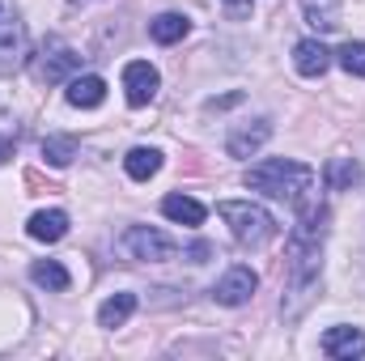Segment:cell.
Listing matches in <instances>:
<instances>
[{
  "label": "cell",
  "instance_id": "obj_1",
  "mask_svg": "<svg viewBox=\"0 0 365 361\" xmlns=\"http://www.w3.org/2000/svg\"><path fill=\"white\" fill-rule=\"evenodd\" d=\"M323 234H327V208L310 204L289 234V293L280 302L284 319H297L323 280Z\"/></svg>",
  "mask_w": 365,
  "mask_h": 361
},
{
  "label": "cell",
  "instance_id": "obj_2",
  "mask_svg": "<svg viewBox=\"0 0 365 361\" xmlns=\"http://www.w3.org/2000/svg\"><path fill=\"white\" fill-rule=\"evenodd\" d=\"M247 187H255V191H264L272 200L293 204L297 213H306L310 204H319V195H314V171L306 162H293V158H268V162L251 166L247 171Z\"/></svg>",
  "mask_w": 365,
  "mask_h": 361
},
{
  "label": "cell",
  "instance_id": "obj_3",
  "mask_svg": "<svg viewBox=\"0 0 365 361\" xmlns=\"http://www.w3.org/2000/svg\"><path fill=\"white\" fill-rule=\"evenodd\" d=\"M221 221L230 225V234L242 243V247H264L276 238V217L264 204H251V200H221L217 204Z\"/></svg>",
  "mask_w": 365,
  "mask_h": 361
},
{
  "label": "cell",
  "instance_id": "obj_4",
  "mask_svg": "<svg viewBox=\"0 0 365 361\" xmlns=\"http://www.w3.org/2000/svg\"><path fill=\"white\" fill-rule=\"evenodd\" d=\"M77 68H81V56L64 43V39H43L38 43V51L30 56V77L38 81V86H60V81H73L77 77Z\"/></svg>",
  "mask_w": 365,
  "mask_h": 361
},
{
  "label": "cell",
  "instance_id": "obj_5",
  "mask_svg": "<svg viewBox=\"0 0 365 361\" xmlns=\"http://www.w3.org/2000/svg\"><path fill=\"white\" fill-rule=\"evenodd\" d=\"M123 247L132 260H149V264H166L175 260V243L162 234V230H149V225H132L123 234Z\"/></svg>",
  "mask_w": 365,
  "mask_h": 361
},
{
  "label": "cell",
  "instance_id": "obj_6",
  "mask_svg": "<svg viewBox=\"0 0 365 361\" xmlns=\"http://www.w3.org/2000/svg\"><path fill=\"white\" fill-rule=\"evenodd\" d=\"M255 289H259V276L247 268V264H234V268L212 285V298H217L221 306H242V302L255 298Z\"/></svg>",
  "mask_w": 365,
  "mask_h": 361
},
{
  "label": "cell",
  "instance_id": "obj_7",
  "mask_svg": "<svg viewBox=\"0 0 365 361\" xmlns=\"http://www.w3.org/2000/svg\"><path fill=\"white\" fill-rule=\"evenodd\" d=\"M21 64H30V43H26V26L0 17V77L17 73Z\"/></svg>",
  "mask_w": 365,
  "mask_h": 361
},
{
  "label": "cell",
  "instance_id": "obj_8",
  "mask_svg": "<svg viewBox=\"0 0 365 361\" xmlns=\"http://www.w3.org/2000/svg\"><path fill=\"white\" fill-rule=\"evenodd\" d=\"M162 86V77H158V68L149 64V60H132L128 68H123V93H128V106H149L153 102V93Z\"/></svg>",
  "mask_w": 365,
  "mask_h": 361
},
{
  "label": "cell",
  "instance_id": "obj_9",
  "mask_svg": "<svg viewBox=\"0 0 365 361\" xmlns=\"http://www.w3.org/2000/svg\"><path fill=\"white\" fill-rule=\"evenodd\" d=\"M319 349L327 353V357H365V332L361 327H327L323 332V340H319Z\"/></svg>",
  "mask_w": 365,
  "mask_h": 361
},
{
  "label": "cell",
  "instance_id": "obj_10",
  "mask_svg": "<svg viewBox=\"0 0 365 361\" xmlns=\"http://www.w3.org/2000/svg\"><path fill=\"white\" fill-rule=\"evenodd\" d=\"M268 136H272V123H268V119H255V123L230 132L225 153H230V158H251V153H259V149L268 145Z\"/></svg>",
  "mask_w": 365,
  "mask_h": 361
},
{
  "label": "cell",
  "instance_id": "obj_11",
  "mask_svg": "<svg viewBox=\"0 0 365 361\" xmlns=\"http://www.w3.org/2000/svg\"><path fill=\"white\" fill-rule=\"evenodd\" d=\"M293 68H297L302 77H323V73L331 68V51H327L319 39H302V43L293 47Z\"/></svg>",
  "mask_w": 365,
  "mask_h": 361
},
{
  "label": "cell",
  "instance_id": "obj_12",
  "mask_svg": "<svg viewBox=\"0 0 365 361\" xmlns=\"http://www.w3.org/2000/svg\"><path fill=\"white\" fill-rule=\"evenodd\" d=\"M26 234L38 238V243H60L68 234V213L64 208H43V213H34L26 221Z\"/></svg>",
  "mask_w": 365,
  "mask_h": 361
},
{
  "label": "cell",
  "instance_id": "obj_13",
  "mask_svg": "<svg viewBox=\"0 0 365 361\" xmlns=\"http://www.w3.org/2000/svg\"><path fill=\"white\" fill-rule=\"evenodd\" d=\"M64 98H68V106H77V111H93V106H102V102H106V81H102V77H93V73L73 77V81H68V90H64Z\"/></svg>",
  "mask_w": 365,
  "mask_h": 361
},
{
  "label": "cell",
  "instance_id": "obj_14",
  "mask_svg": "<svg viewBox=\"0 0 365 361\" xmlns=\"http://www.w3.org/2000/svg\"><path fill=\"white\" fill-rule=\"evenodd\" d=\"M162 213H166L170 221H179V225H200V221L208 217V208H204L200 200H191V195H179V191H170V195L162 200Z\"/></svg>",
  "mask_w": 365,
  "mask_h": 361
},
{
  "label": "cell",
  "instance_id": "obj_15",
  "mask_svg": "<svg viewBox=\"0 0 365 361\" xmlns=\"http://www.w3.org/2000/svg\"><path fill=\"white\" fill-rule=\"evenodd\" d=\"M136 315V293H115L98 306V327H123Z\"/></svg>",
  "mask_w": 365,
  "mask_h": 361
},
{
  "label": "cell",
  "instance_id": "obj_16",
  "mask_svg": "<svg viewBox=\"0 0 365 361\" xmlns=\"http://www.w3.org/2000/svg\"><path fill=\"white\" fill-rule=\"evenodd\" d=\"M302 13H306V21L319 34H327V30L340 26V0H302Z\"/></svg>",
  "mask_w": 365,
  "mask_h": 361
},
{
  "label": "cell",
  "instance_id": "obj_17",
  "mask_svg": "<svg viewBox=\"0 0 365 361\" xmlns=\"http://www.w3.org/2000/svg\"><path fill=\"white\" fill-rule=\"evenodd\" d=\"M123 171H128L136 183L153 179V175L162 171V153H158V149H145V145H136V149L123 158Z\"/></svg>",
  "mask_w": 365,
  "mask_h": 361
},
{
  "label": "cell",
  "instance_id": "obj_18",
  "mask_svg": "<svg viewBox=\"0 0 365 361\" xmlns=\"http://www.w3.org/2000/svg\"><path fill=\"white\" fill-rule=\"evenodd\" d=\"M30 276H34V285L51 289V293H64V289L73 285V276H68V268H64L60 260H38V264H30Z\"/></svg>",
  "mask_w": 365,
  "mask_h": 361
},
{
  "label": "cell",
  "instance_id": "obj_19",
  "mask_svg": "<svg viewBox=\"0 0 365 361\" xmlns=\"http://www.w3.org/2000/svg\"><path fill=\"white\" fill-rule=\"evenodd\" d=\"M187 30H191V21H187L182 13H162V17H153V21H149V34H153L158 43H166V47H170V43H179Z\"/></svg>",
  "mask_w": 365,
  "mask_h": 361
},
{
  "label": "cell",
  "instance_id": "obj_20",
  "mask_svg": "<svg viewBox=\"0 0 365 361\" xmlns=\"http://www.w3.org/2000/svg\"><path fill=\"white\" fill-rule=\"evenodd\" d=\"M323 175H327V187H331V191H353V183L361 179V171H357L353 158H331Z\"/></svg>",
  "mask_w": 365,
  "mask_h": 361
},
{
  "label": "cell",
  "instance_id": "obj_21",
  "mask_svg": "<svg viewBox=\"0 0 365 361\" xmlns=\"http://www.w3.org/2000/svg\"><path fill=\"white\" fill-rule=\"evenodd\" d=\"M77 158V136H47L43 141V162L47 166H68Z\"/></svg>",
  "mask_w": 365,
  "mask_h": 361
},
{
  "label": "cell",
  "instance_id": "obj_22",
  "mask_svg": "<svg viewBox=\"0 0 365 361\" xmlns=\"http://www.w3.org/2000/svg\"><path fill=\"white\" fill-rule=\"evenodd\" d=\"M336 60H340V68H344L349 77H361V81H365V43H361V39L344 43V47L336 51Z\"/></svg>",
  "mask_w": 365,
  "mask_h": 361
},
{
  "label": "cell",
  "instance_id": "obj_23",
  "mask_svg": "<svg viewBox=\"0 0 365 361\" xmlns=\"http://www.w3.org/2000/svg\"><path fill=\"white\" fill-rule=\"evenodd\" d=\"M204 255H208V243H195V247H191V260H195V264H200V260H204Z\"/></svg>",
  "mask_w": 365,
  "mask_h": 361
},
{
  "label": "cell",
  "instance_id": "obj_24",
  "mask_svg": "<svg viewBox=\"0 0 365 361\" xmlns=\"http://www.w3.org/2000/svg\"><path fill=\"white\" fill-rule=\"evenodd\" d=\"M9 153H13V145H9V141H4V136H0V162H4V158H9Z\"/></svg>",
  "mask_w": 365,
  "mask_h": 361
},
{
  "label": "cell",
  "instance_id": "obj_25",
  "mask_svg": "<svg viewBox=\"0 0 365 361\" xmlns=\"http://www.w3.org/2000/svg\"><path fill=\"white\" fill-rule=\"evenodd\" d=\"M225 4H230V9H242V4H251V0H225Z\"/></svg>",
  "mask_w": 365,
  "mask_h": 361
},
{
  "label": "cell",
  "instance_id": "obj_26",
  "mask_svg": "<svg viewBox=\"0 0 365 361\" xmlns=\"http://www.w3.org/2000/svg\"><path fill=\"white\" fill-rule=\"evenodd\" d=\"M0 17H4V4H0Z\"/></svg>",
  "mask_w": 365,
  "mask_h": 361
}]
</instances>
